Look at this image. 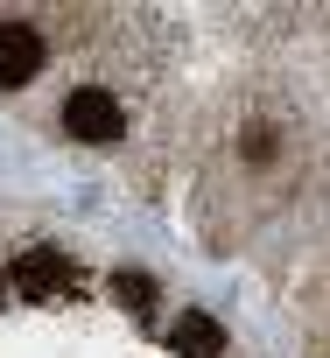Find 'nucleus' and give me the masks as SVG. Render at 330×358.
Instances as JSON below:
<instances>
[{
	"label": "nucleus",
	"instance_id": "obj_1",
	"mask_svg": "<svg viewBox=\"0 0 330 358\" xmlns=\"http://www.w3.org/2000/svg\"><path fill=\"white\" fill-rule=\"evenodd\" d=\"M120 99L113 92H99V85H85V92H71L64 99V134L71 141H85V148H106V141H120Z\"/></svg>",
	"mask_w": 330,
	"mask_h": 358
},
{
	"label": "nucleus",
	"instance_id": "obj_5",
	"mask_svg": "<svg viewBox=\"0 0 330 358\" xmlns=\"http://www.w3.org/2000/svg\"><path fill=\"white\" fill-rule=\"evenodd\" d=\"M113 295H120L127 309H148V302H155V281H148V274H113Z\"/></svg>",
	"mask_w": 330,
	"mask_h": 358
},
{
	"label": "nucleus",
	"instance_id": "obj_6",
	"mask_svg": "<svg viewBox=\"0 0 330 358\" xmlns=\"http://www.w3.org/2000/svg\"><path fill=\"white\" fill-rule=\"evenodd\" d=\"M0 295H8V274H0Z\"/></svg>",
	"mask_w": 330,
	"mask_h": 358
},
{
	"label": "nucleus",
	"instance_id": "obj_3",
	"mask_svg": "<svg viewBox=\"0 0 330 358\" xmlns=\"http://www.w3.org/2000/svg\"><path fill=\"white\" fill-rule=\"evenodd\" d=\"M64 274H71V267H64V253H57V246H36V253H22V260H15V288H22V295H36V302H43V295H57V288H64Z\"/></svg>",
	"mask_w": 330,
	"mask_h": 358
},
{
	"label": "nucleus",
	"instance_id": "obj_2",
	"mask_svg": "<svg viewBox=\"0 0 330 358\" xmlns=\"http://www.w3.org/2000/svg\"><path fill=\"white\" fill-rule=\"evenodd\" d=\"M36 71H43V36L22 29V22H8V29H0V92L29 85Z\"/></svg>",
	"mask_w": 330,
	"mask_h": 358
},
{
	"label": "nucleus",
	"instance_id": "obj_4",
	"mask_svg": "<svg viewBox=\"0 0 330 358\" xmlns=\"http://www.w3.org/2000/svg\"><path fill=\"white\" fill-rule=\"evenodd\" d=\"M176 351H183V358H218V351H225V330H218L204 309H190V316L176 323Z\"/></svg>",
	"mask_w": 330,
	"mask_h": 358
}]
</instances>
